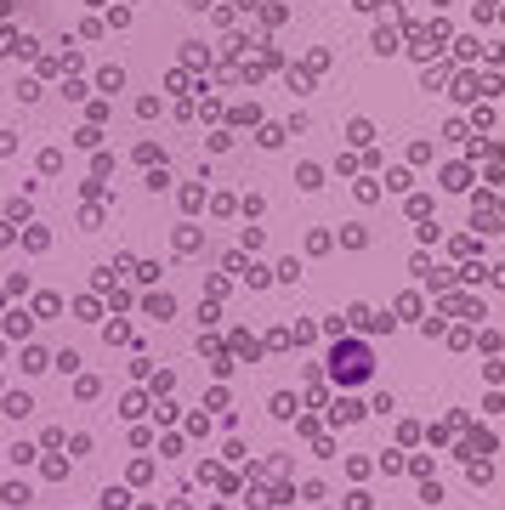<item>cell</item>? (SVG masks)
<instances>
[{"label":"cell","mask_w":505,"mask_h":510,"mask_svg":"<svg viewBox=\"0 0 505 510\" xmlns=\"http://www.w3.org/2000/svg\"><path fill=\"white\" fill-rule=\"evenodd\" d=\"M131 482H136V488H142V482H153V465H148V459H131Z\"/></svg>","instance_id":"12"},{"label":"cell","mask_w":505,"mask_h":510,"mask_svg":"<svg viewBox=\"0 0 505 510\" xmlns=\"http://www.w3.org/2000/svg\"><path fill=\"white\" fill-rule=\"evenodd\" d=\"M0 414H6V420H29V414H34L29 391H0Z\"/></svg>","instance_id":"2"},{"label":"cell","mask_w":505,"mask_h":510,"mask_svg":"<svg viewBox=\"0 0 505 510\" xmlns=\"http://www.w3.org/2000/svg\"><path fill=\"white\" fill-rule=\"evenodd\" d=\"M34 454H40L34 443H12V465H29V459H34Z\"/></svg>","instance_id":"15"},{"label":"cell","mask_w":505,"mask_h":510,"mask_svg":"<svg viewBox=\"0 0 505 510\" xmlns=\"http://www.w3.org/2000/svg\"><path fill=\"white\" fill-rule=\"evenodd\" d=\"M363 375H369V363H363V346H341V352H335V380H363Z\"/></svg>","instance_id":"1"},{"label":"cell","mask_w":505,"mask_h":510,"mask_svg":"<svg viewBox=\"0 0 505 510\" xmlns=\"http://www.w3.org/2000/svg\"><path fill=\"white\" fill-rule=\"evenodd\" d=\"M34 335V312H6V340H29Z\"/></svg>","instance_id":"4"},{"label":"cell","mask_w":505,"mask_h":510,"mask_svg":"<svg viewBox=\"0 0 505 510\" xmlns=\"http://www.w3.org/2000/svg\"><path fill=\"white\" fill-rule=\"evenodd\" d=\"M0 357H6V340H0Z\"/></svg>","instance_id":"17"},{"label":"cell","mask_w":505,"mask_h":510,"mask_svg":"<svg viewBox=\"0 0 505 510\" xmlns=\"http://www.w3.org/2000/svg\"><path fill=\"white\" fill-rule=\"evenodd\" d=\"M23 375H45V368H52V352H45V346H23Z\"/></svg>","instance_id":"3"},{"label":"cell","mask_w":505,"mask_h":510,"mask_svg":"<svg viewBox=\"0 0 505 510\" xmlns=\"http://www.w3.org/2000/svg\"><path fill=\"white\" fill-rule=\"evenodd\" d=\"M74 312H80L85 323H97V318H103V307H97V300H91V295H85V300H74Z\"/></svg>","instance_id":"14"},{"label":"cell","mask_w":505,"mask_h":510,"mask_svg":"<svg viewBox=\"0 0 505 510\" xmlns=\"http://www.w3.org/2000/svg\"><path fill=\"white\" fill-rule=\"evenodd\" d=\"M52 368H57V375H80V352H68V346H63V352L52 357Z\"/></svg>","instance_id":"7"},{"label":"cell","mask_w":505,"mask_h":510,"mask_svg":"<svg viewBox=\"0 0 505 510\" xmlns=\"http://www.w3.org/2000/svg\"><path fill=\"white\" fill-rule=\"evenodd\" d=\"M120 414H125V420H142V414H148V397H142V391H125Z\"/></svg>","instance_id":"6"},{"label":"cell","mask_w":505,"mask_h":510,"mask_svg":"<svg viewBox=\"0 0 505 510\" xmlns=\"http://www.w3.org/2000/svg\"><path fill=\"white\" fill-rule=\"evenodd\" d=\"M136 510H153V505H136Z\"/></svg>","instance_id":"18"},{"label":"cell","mask_w":505,"mask_h":510,"mask_svg":"<svg viewBox=\"0 0 505 510\" xmlns=\"http://www.w3.org/2000/svg\"><path fill=\"white\" fill-rule=\"evenodd\" d=\"M74 397H85V403L103 397V380H97V375H80V380H74Z\"/></svg>","instance_id":"8"},{"label":"cell","mask_w":505,"mask_h":510,"mask_svg":"<svg viewBox=\"0 0 505 510\" xmlns=\"http://www.w3.org/2000/svg\"><path fill=\"white\" fill-rule=\"evenodd\" d=\"M0 505L23 510V505H29V488H23V482H0Z\"/></svg>","instance_id":"5"},{"label":"cell","mask_w":505,"mask_h":510,"mask_svg":"<svg viewBox=\"0 0 505 510\" xmlns=\"http://www.w3.org/2000/svg\"><path fill=\"white\" fill-rule=\"evenodd\" d=\"M52 312H63V300L57 295H34V318H52Z\"/></svg>","instance_id":"11"},{"label":"cell","mask_w":505,"mask_h":510,"mask_svg":"<svg viewBox=\"0 0 505 510\" xmlns=\"http://www.w3.org/2000/svg\"><path fill=\"white\" fill-rule=\"evenodd\" d=\"M142 307H148L153 318H171V295H153V300H142Z\"/></svg>","instance_id":"16"},{"label":"cell","mask_w":505,"mask_h":510,"mask_svg":"<svg viewBox=\"0 0 505 510\" xmlns=\"http://www.w3.org/2000/svg\"><path fill=\"white\" fill-rule=\"evenodd\" d=\"M103 510H131V494H125V488H108V494H103Z\"/></svg>","instance_id":"10"},{"label":"cell","mask_w":505,"mask_h":510,"mask_svg":"<svg viewBox=\"0 0 505 510\" xmlns=\"http://www.w3.org/2000/svg\"><path fill=\"white\" fill-rule=\"evenodd\" d=\"M40 471L52 476V482H63V476H68V459H63V454H45V459H40Z\"/></svg>","instance_id":"9"},{"label":"cell","mask_w":505,"mask_h":510,"mask_svg":"<svg viewBox=\"0 0 505 510\" xmlns=\"http://www.w3.org/2000/svg\"><path fill=\"white\" fill-rule=\"evenodd\" d=\"M63 443H68V436H63V431H57V425H45V431H40V448H52V454H57V448H63Z\"/></svg>","instance_id":"13"}]
</instances>
